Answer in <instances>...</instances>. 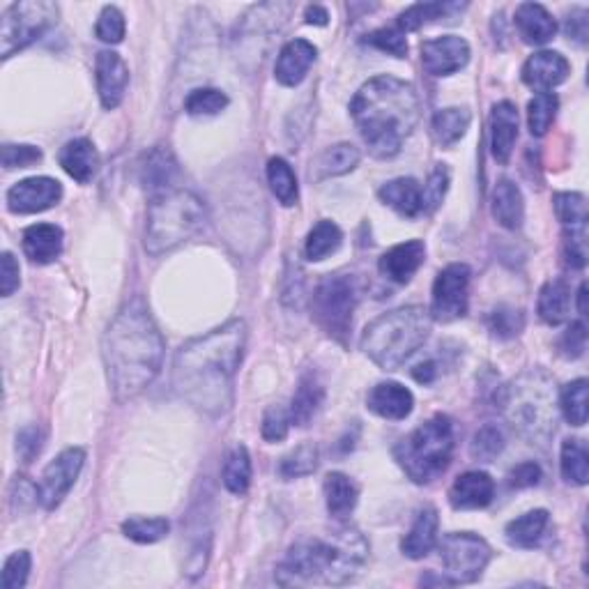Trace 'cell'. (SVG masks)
Listing matches in <instances>:
<instances>
[{
    "label": "cell",
    "mask_w": 589,
    "mask_h": 589,
    "mask_svg": "<svg viewBox=\"0 0 589 589\" xmlns=\"http://www.w3.org/2000/svg\"><path fill=\"white\" fill-rule=\"evenodd\" d=\"M541 481V468L534 461L520 463L509 472V486L511 488H532Z\"/></svg>",
    "instance_id": "6125c7cd"
},
{
    "label": "cell",
    "mask_w": 589,
    "mask_h": 589,
    "mask_svg": "<svg viewBox=\"0 0 589 589\" xmlns=\"http://www.w3.org/2000/svg\"><path fill=\"white\" fill-rule=\"evenodd\" d=\"M350 116L373 157L392 159L419 122V97L412 83L382 74L357 90Z\"/></svg>",
    "instance_id": "3957f363"
},
{
    "label": "cell",
    "mask_w": 589,
    "mask_h": 589,
    "mask_svg": "<svg viewBox=\"0 0 589 589\" xmlns=\"http://www.w3.org/2000/svg\"><path fill=\"white\" fill-rule=\"evenodd\" d=\"M472 122V113L468 109H458V106H451V109H440L433 116V134L440 145H454L468 134Z\"/></svg>",
    "instance_id": "e575fe53"
},
{
    "label": "cell",
    "mask_w": 589,
    "mask_h": 589,
    "mask_svg": "<svg viewBox=\"0 0 589 589\" xmlns=\"http://www.w3.org/2000/svg\"><path fill=\"white\" fill-rule=\"evenodd\" d=\"M587 348V327L585 323H571L569 327H566V332L562 334L560 339V350L564 357L569 359H576L585 353Z\"/></svg>",
    "instance_id": "6f0895ef"
},
{
    "label": "cell",
    "mask_w": 589,
    "mask_h": 589,
    "mask_svg": "<svg viewBox=\"0 0 589 589\" xmlns=\"http://www.w3.org/2000/svg\"><path fill=\"white\" fill-rule=\"evenodd\" d=\"M325 502H327V511L334 518H348L353 514L359 500V488L348 474L343 472H330L325 477Z\"/></svg>",
    "instance_id": "4dcf8cb0"
},
{
    "label": "cell",
    "mask_w": 589,
    "mask_h": 589,
    "mask_svg": "<svg viewBox=\"0 0 589 589\" xmlns=\"http://www.w3.org/2000/svg\"><path fill=\"white\" fill-rule=\"evenodd\" d=\"M438 373H440L438 364H435V362H422V364H417L415 369H412V378H415L417 382H422V385H431V382L438 378Z\"/></svg>",
    "instance_id": "be15d7a7"
},
{
    "label": "cell",
    "mask_w": 589,
    "mask_h": 589,
    "mask_svg": "<svg viewBox=\"0 0 589 589\" xmlns=\"http://www.w3.org/2000/svg\"><path fill=\"white\" fill-rule=\"evenodd\" d=\"M449 168L445 164H438L428 175L426 185L422 189V198H424V210L426 212H435L445 201L447 189H449Z\"/></svg>",
    "instance_id": "816d5d0a"
},
{
    "label": "cell",
    "mask_w": 589,
    "mask_h": 589,
    "mask_svg": "<svg viewBox=\"0 0 589 589\" xmlns=\"http://www.w3.org/2000/svg\"><path fill=\"white\" fill-rule=\"evenodd\" d=\"M470 63V44L458 35L422 42V65L433 76H451Z\"/></svg>",
    "instance_id": "9a60e30c"
},
{
    "label": "cell",
    "mask_w": 589,
    "mask_h": 589,
    "mask_svg": "<svg viewBox=\"0 0 589 589\" xmlns=\"http://www.w3.org/2000/svg\"><path fill=\"white\" fill-rule=\"evenodd\" d=\"M571 288L564 279H553L539 293V316L543 323L560 325L569 316Z\"/></svg>",
    "instance_id": "836d02e7"
},
{
    "label": "cell",
    "mask_w": 589,
    "mask_h": 589,
    "mask_svg": "<svg viewBox=\"0 0 589 589\" xmlns=\"http://www.w3.org/2000/svg\"><path fill=\"white\" fill-rule=\"evenodd\" d=\"M58 162L72 180L86 185V182L95 178L99 168V152L90 139H74L60 148Z\"/></svg>",
    "instance_id": "cb8c5ba5"
},
{
    "label": "cell",
    "mask_w": 589,
    "mask_h": 589,
    "mask_svg": "<svg viewBox=\"0 0 589 589\" xmlns=\"http://www.w3.org/2000/svg\"><path fill=\"white\" fill-rule=\"evenodd\" d=\"M440 560L445 564L449 583H474L486 571L493 550L486 539L472 532H449L438 543Z\"/></svg>",
    "instance_id": "8fae6325"
},
{
    "label": "cell",
    "mask_w": 589,
    "mask_h": 589,
    "mask_svg": "<svg viewBox=\"0 0 589 589\" xmlns=\"http://www.w3.org/2000/svg\"><path fill=\"white\" fill-rule=\"evenodd\" d=\"M325 399V389L320 382L311 376H304L297 385V392L293 394V401H290V422L295 426H307L320 405H323Z\"/></svg>",
    "instance_id": "d6a6232c"
},
{
    "label": "cell",
    "mask_w": 589,
    "mask_h": 589,
    "mask_svg": "<svg viewBox=\"0 0 589 589\" xmlns=\"http://www.w3.org/2000/svg\"><path fill=\"white\" fill-rule=\"evenodd\" d=\"M164 336L141 300L125 304L102 339L106 376L118 401L139 396L164 364Z\"/></svg>",
    "instance_id": "7a4b0ae2"
},
{
    "label": "cell",
    "mask_w": 589,
    "mask_h": 589,
    "mask_svg": "<svg viewBox=\"0 0 589 589\" xmlns=\"http://www.w3.org/2000/svg\"><path fill=\"white\" fill-rule=\"evenodd\" d=\"M30 566H33V560H30L28 550H17V553H12L3 564V573H0V587L3 589L26 587L28 576H30Z\"/></svg>",
    "instance_id": "681fc988"
},
{
    "label": "cell",
    "mask_w": 589,
    "mask_h": 589,
    "mask_svg": "<svg viewBox=\"0 0 589 589\" xmlns=\"http://www.w3.org/2000/svg\"><path fill=\"white\" fill-rule=\"evenodd\" d=\"M504 449V435L497 426L486 424L481 426L470 442V454L474 461H493L495 456H500Z\"/></svg>",
    "instance_id": "7dc6e473"
},
{
    "label": "cell",
    "mask_w": 589,
    "mask_h": 589,
    "mask_svg": "<svg viewBox=\"0 0 589 589\" xmlns=\"http://www.w3.org/2000/svg\"><path fill=\"white\" fill-rule=\"evenodd\" d=\"M555 214L564 228L587 226V198L578 191H560L553 196Z\"/></svg>",
    "instance_id": "ee69618b"
},
{
    "label": "cell",
    "mask_w": 589,
    "mask_h": 589,
    "mask_svg": "<svg viewBox=\"0 0 589 589\" xmlns=\"http://www.w3.org/2000/svg\"><path fill=\"white\" fill-rule=\"evenodd\" d=\"M244 343L247 325L242 320H231L185 343L173 364V385L182 399L205 415H221L231 408Z\"/></svg>",
    "instance_id": "6da1fadb"
},
{
    "label": "cell",
    "mask_w": 589,
    "mask_h": 589,
    "mask_svg": "<svg viewBox=\"0 0 589 589\" xmlns=\"http://www.w3.org/2000/svg\"><path fill=\"white\" fill-rule=\"evenodd\" d=\"M463 7L465 5L458 3H415L399 14L396 28H399L401 33H410V30H419L426 24H433V21L445 19L451 12H461Z\"/></svg>",
    "instance_id": "d590c367"
},
{
    "label": "cell",
    "mask_w": 589,
    "mask_h": 589,
    "mask_svg": "<svg viewBox=\"0 0 589 589\" xmlns=\"http://www.w3.org/2000/svg\"><path fill=\"white\" fill-rule=\"evenodd\" d=\"M380 201L396 210L401 217L415 219L419 212L424 210V198H422V185L415 178H396L389 180L378 191Z\"/></svg>",
    "instance_id": "f1b7e54d"
},
{
    "label": "cell",
    "mask_w": 589,
    "mask_h": 589,
    "mask_svg": "<svg viewBox=\"0 0 589 589\" xmlns=\"http://www.w3.org/2000/svg\"><path fill=\"white\" fill-rule=\"evenodd\" d=\"M224 486L233 495H244L251 486V456L244 445H237L228 451L224 470H221Z\"/></svg>",
    "instance_id": "74e56055"
},
{
    "label": "cell",
    "mask_w": 589,
    "mask_h": 589,
    "mask_svg": "<svg viewBox=\"0 0 589 589\" xmlns=\"http://www.w3.org/2000/svg\"><path fill=\"white\" fill-rule=\"evenodd\" d=\"M564 258L573 270L587 265V226H571L564 233Z\"/></svg>",
    "instance_id": "db71d44e"
},
{
    "label": "cell",
    "mask_w": 589,
    "mask_h": 589,
    "mask_svg": "<svg viewBox=\"0 0 589 589\" xmlns=\"http://www.w3.org/2000/svg\"><path fill=\"white\" fill-rule=\"evenodd\" d=\"M550 523V516L546 509H534L527 511L520 518H514L511 523L504 527V534H507V541L516 548H534L541 541L543 532Z\"/></svg>",
    "instance_id": "1f68e13d"
},
{
    "label": "cell",
    "mask_w": 589,
    "mask_h": 589,
    "mask_svg": "<svg viewBox=\"0 0 589 589\" xmlns=\"http://www.w3.org/2000/svg\"><path fill=\"white\" fill-rule=\"evenodd\" d=\"M19 274V263L14 260L10 251H5L3 258H0V293H3V297H10L19 288Z\"/></svg>",
    "instance_id": "94428289"
},
{
    "label": "cell",
    "mask_w": 589,
    "mask_h": 589,
    "mask_svg": "<svg viewBox=\"0 0 589 589\" xmlns=\"http://www.w3.org/2000/svg\"><path fill=\"white\" fill-rule=\"evenodd\" d=\"M366 44H371V47L385 51L394 58L408 56V40H405V33H401V30L396 26L373 30L371 35H366Z\"/></svg>",
    "instance_id": "f5cc1de1"
},
{
    "label": "cell",
    "mask_w": 589,
    "mask_h": 589,
    "mask_svg": "<svg viewBox=\"0 0 589 589\" xmlns=\"http://www.w3.org/2000/svg\"><path fill=\"white\" fill-rule=\"evenodd\" d=\"M171 532V523L166 518H129L122 523V534L136 543H157Z\"/></svg>",
    "instance_id": "7bdbcfd3"
},
{
    "label": "cell",
    "mask_w": 589,
    "mask_h": 589,
    "mask_svg": "<svg viewBox=\"0 0 589 589\" xmlns=\"http://www.w3.org/2000/svg\"><path fill=\"white\" fill-rule=\"evenodd\" d=\"M560 99L555 93H539L527 104V125H530L532 136H543L555 122Z\"/></svg>",
    "instance_id": "b9f144b4"
},
{
    "label": "cell",
    "mask_w": 589,
    "mask_h": 589,
    "mask_svg": "<svg viewBox=\"0 0 589 589\" xmlns=\"http://www.w3.org/2000/svg\"><path fill=\"white\" fill-rule=\"evenodd\" d=\"M488 330L493 332L497 339H514L525 327V316L520 309L514 307H497L495 311L488 313Z\"/></svg>",
    "instance_id": "c3c4849f"
},
{
    "label": "cell",
    "mask_w": 589,
    "mask_h": 589,
    "mask_svg": "<svg viewBox=\"0 0 589 589\" xmlns=\"http://www.w3.org/2000/svg\"><path fill=\"white\" fill-rule=\"evenodd\" d=\"M208 224V212L201 198L185 189H171L155 196L145 224V249L150 256H162L196 237Z\"/></svg>",
    "instance_id": "52a82bcc"
},
{
    "label": "cell",
    "mask_w": 589,
    "mask_h": 589,
    "mask_svg": "<svg viewBox=\"0 0 589 589\" xmlns=\"http://www.w3.org/2000/svg\"><path fill=\"white\" fill-rule=\"evenodd\" d=\"M97 93L106 111L118 109L127 93L129 67L116 51H99L95 60Z\"/></svg>",
    "instance_id": "2e32d148"
},
{
    "label": "cell",
    "mask_w": 589,
    "mask_h": 589,
    "mask_svg": "<svg viewBox=\"0 0 589 589\" xmlns=\"http://www.w3.org/2000/svg\"><path fill=\"white\" fill-rule=\"evenodd\" d=\"M359 302L357 281L350 274H327L318 283L311 297L313 320L332 336V339L346 343L350 327H353V313Z\"/></svg>",
    "instance_id": "9c48e42d"
},
{
    "label": "cell",
    "mask_w": 589,
    "mask_h": 589,
    "mask_svg": "<svg viewBox=\"0 0 589 589\" xmlns=\"http://www.w3.org/2000/svg\"><path fill=\"white\" fill-rule=\"evenodd\" d=\"M493 217L497 224L516 231L523 226L525 219V201L523 191L518 189L516 182L502 178L493 189Z\"/></svg>",
    "instance_id": "f546056e"
},
{
    "label": "cell",
    "mask_w": 589,
    "mask_h": 589,
    "mask_svg": "<svg viewBox=\"0 0 589 589\" xmlns=\"http://www.w3.org/2000/svg\"><path fill=\"white\" fill-rule=\"evenodd\" d=\"M318 49L313 47L309 40H290L286 47L279 51L277 67H274V76L281 86L295 88L307 79L311 65L316 63Z\"/></svg>",
    "instance_id": "7402d4cb"
},
{
    "label": "cell",
    "mask_w": 589,
    "mask_h": 589,
    "mask_svg": "<svg viewBox=\"0 0 589 589\" xmlns=\"http://www.w3.org/2000/svg\"><path fill=\"white\" fill-rule=\"evenodd\" d=\"M454 447V422L447 415H435L394 447V458L415 484H431L449 468Z\"/></svg>",
    "instance_id": "ba28073f"
},
{
    "label": "cell",
    "mask_w": 589,
    "mask_h": 589,
    "mask_svg": "<svg viewBox=\"0 0 589 589\" xmlns=\"http://www.w3.org/2000/svg\"><path fill=\"white\" fill-rule=\"evenodd\" d=\"M267 182H270L272 194L279 198V203L286 205V208H293L297 198H300V189H297V178L286 159L272 157L267 162Z\"/></svg>",
    "instance_id": "ab89813d"
},
{
    "label": "cell",
    "mask_w": 589,
    "mask_h": 589,
    "mask_svg": "<svg viewBox=\"0 0 589 589\" xmlns=\"http://www.w3.org/2000/svg\"><path fill=\"white\" fill-rule=\"evenodd\" d=\"M587 380L578 378L562 387V392L557 394V403H560V412L566 422L571 426H585L587 424Z\"/></svg>",
    "instance_id": "60d3db41"
},
{
    "label": "cell",
    "mask_w": 589,
    "mask_h": 589,
    "mask_svg": "<svg viewBox=\"0 0 589 589\" xmlns=\"http://www.w3.org/2000/svg\"><path fill=\"white\" fill-rule=\"evenodd\" d=\"M571 72L569 60L557 51H537L525 60L523 81L530 88H537L541 93H550L555 86L566 81Z\"/></svg>",
    "instance_id": "d6986e66"
},
{
    "label": "cell",
    "mask_w": 589,
    "mask_h": 589,
    "mask_svg": "<svg viewBox=\"0 0 589 589\" xmlns=\"http://www.w3.org/2000/svg\"><path fill=\"white\" fill-rule=\"evenodd\" d=\"M83 463H86V449L70 447L60 451L47 465L40 481V502L44 504V509L53 511L63 504L67 493L72 491L76 479H79Z\"/></svg>",
    "instance_id": "4fadbf2b"
},
{
    "label": "cell",
    "mask_w": 589,
    "mask_h": 589,
    "mask_svg": "<svg viewBox=\"0 0 589 589\" xmlns=\"http://www.w3.org/2000/svg\"><path fill=\"white\" fill-rule=\"evenodd\" d=\"M24 254L33 263L47 265L53 263L63 251V228L56 224H33L21 235Z\"/></svg>",
    "instance_id": "d4e9b609"
},
{
    "label": "cell",
    "mask_w": 589,
    "mask_h": 589,
    "mask_svg": "<svg viewBox=\"0 0 589 589\" xmlns=\"http://www.w3.org/2000/svg\"><path fill=\"white\" fill-rule=\"evenodd\" d=\"M304 19H307L309 26H327L330 24V12L323 5H309L307 12H304Z\"/></svg>",
    "instance_id": "e7e4bbea"
},
{
    "label": "cell",
    "mask_w": 589,
    "mask_h": 589,
    "mask_svg": "<svg viewBox=\"0 0 589 589\" xmlns=\"http://www.w3.org/2000/svg\"><path fill=\"white\" fill-rule=\"evenodd\" d=\"M369 560V541L355 527H341L327 539H302L283 557L277 583L283 587L325 583L346 585L362 573Z\"/></svg>",
    "instance_id": "277c9868"
},
{
    "label": "cell",
    "mask_w": 589,
    "mask_h": 589,
    "mask_svg": "<svg viewBox=\"0 0 589 589\" xmlns=\"http://www.w3.org/2000/svg\"><path fill=\"white\" fill-rule=\"evenodd\" d=\"M359 150L353 143H336L325 148L320 155L313 159L311 164V180L313 182H323L330 178H339V175H346L350 171H355L359 166Z\"/></svg>",
    "instance_id": "4316f807"
},
{
    "label": "cell",
    "mask_w": 589,
    "mask_h": 589,
    "mask_svg": "<svg viewBox=\"0 0 589 589\" xmlns=\"http://www.w3.org/2000/svg\"><path fill=\"white\" fill-rule=\"evenodd\" d=\"M341 242H343L341 228L336 226L334 221L323 219L309 231L307 244H304V256L313 260V263H318V260H325L327 256H332L334 251H339Z\"/></svg>",
    "instance_id": "8d00e7d4"
},
{
    "label": "cell",
    "mask_w": 589,
    "mask_h": 589,
    "mask_svg": "<svg viewBox=\"0 0 589 589\" xmlns=\"http://www.w3.org/2000/svg\"><path fill=\"white\" fill-rule=\"evenodd\" d=\"M560 468L562 477L569 484L585 486L589 481V451L583 440L571 438L562 442V454H560Z\"/></svg>",
    "instance_id": "f35d334b"
},
{
    "label": "cell",
    "mask_w": 589,
    "mask_h": 589,
    "mask_svg": "<svg viewBox=\"0 0 589 589\" xmlns=\"http://www.w3.org/2000/svg\"><path fill=\"white\" fill-rule=\"evenodd\" d=\"M426 260V247L422 240H410V242H401L396 247L387 249L385 254L380 256V274L389 281L394 283H408L415 274L419 272V267L424 265Z\"/></svg>",
    "instance_id": "ffe728a7"
},
{
    "label": "cell",
    "mask_w": 589,
    "mask_h": 589,
    "mask_svg": "<svg viewBox=\"0 0 589 589\" xmlns=\"http://www.w3.org/2000/svg\"><path fill=\"white\" fill-rule=\"evenodd\" d=\"M318 447L316 445H300L288 456L281 458L279 474L283 479H300L307 477L318 468Z\"/></svg>",
    "instance_id": "f6af8a7d"
},
{
    "label": "cell",
    "mask_w": 589,
    "mask_h": 589,
    "mask_svg": "<svg viewBox=\"0 0 589 589\" xmlns=\"http://www.w3.org/2000/svg\"><path fill=\"white\" fill-rule=\"evenodd\" d=\"M495 497V481L488 472L470 470L458 477L449 488V504L456 511L486 509Z\"/></svg>",
    "instance_id": "ac0fdd59"
},
{
    "label": "cell",
    "mask_w": 589,
    "mask_h": 589,
    "mask_svg": "<svg viewBox=\"0 0 589 589\" xmlns=\"http://www.w3.org/2000/svg\"><path fill=\"white\" fill-rule=\"evenodd\" d=\"M366 408L382 419L401 422L415 410V396L401 382H378L366 396Z\"/></svg>",
    "instance_id": "44dd1931"
},
{
    "label": "cell",
    "mask_w": 589,
    "mask_h": 589,
    "mask_svg": "<svg viewBox=\"0 0 589 589\" xmlns=\"http://www.w3.org/2000/svg\"><path fill=\"white\" fill-rule=\"evenodd\" d=\"M42 451V431L37 426L21 428L17 435V454L24 463H30Z\"/></svg>",
    "instance_id": "91938a15"
},
{
    "label": "cell",
    "mask_w": 589,
    "mask_h": 589,
    "mask_svg": "<svg viewBox=\"0 0 589 589\" xmlns=\"http://www.w3.org/2000/svg\"><path fill=\"white\" fill-rule=\"evenodd\" d=\"M290 424H293L290 422V412L283 408V405H270L263 415V426H260V431H263V438L267 442H281L288 438Z\"/></svg>",
    "instance_id": "11a10c76"
},
{
    "label": "cell",
    "mask_w": 589,
    "mask_h": 589,
    "mask_svg": "<svg viewBox=\"0 0 589 589\" xmlns=\"http://www.w3.org/2000/svg\"><path fill=\"white\" fill-rule=\"evenodd\" d=\"M58 21V5L47 0H26L14 3L3 12V28H0V53L10 58L12 53L26 49L28 44L47 33Z\"/></svg>",
    "instance_id": "30bf717a"
},
{
    "label": "cell",
    "mask_w": 589,
    "mask_h": 589,
    "mask_svg": "<svg viewBox=\"0 0 589 589\" xmlns=\"http://www.w3.org/2000/svg\"><path fill=\"white\" fill-rule=\"evenodd\" d=\"M578 313L587 316V283H580L578 288Z\"/></svg>",
    "instance_id": "03108f58"
},
{
    "label": "cell",
    "mask_w": 589,
    "mask_h": 589,
    "mask_svg": "<svg viewBox=\"0 0 589 589\" xmlns=\"http://www.w3.org/2000/svg\"><path fill=\"white\" fill-rule=\"evenodd\" d=\"M518 139V109L514 102L504 99L491 111V152L497 164L507 166Z\"/></svg>",
    "instance_id": "603a6c76"
},
{
    "label": "cell",
    "mask_w": 589,
    "mask_h": 589,
    "mask_svg": "<svg viewBox=\"0 0 589 589\" xmlns=\"http://www.w3.org/2000/svg\"><path fill=\"white\" fill-rule=\"evenodd\" d=\"M228 106V95L217 88H196L191 90L185 111L189 116H217Z\"/></svg>",
    "instance_id": "bcb514c9"
},
{
    "label": "cell",
    "mask_w": 589,
    "mask_h": 589,
    "mask_svg": "<svg viewBox=\"0 0 589 589\" xmlns=\"http://www.w3.org/2000/svg\"><path fill=\"white\" fill-rule=\"evenodd\" d=\"M470 281L472 272L465 263H451L442 270L433 283L431 313L438 323H454L461 320L470 307Z\"/></svg>",
    "instance_id": "7c38bea8"
},
{
    "label": "cell",
    "mask_w": 589,
    "mask_h": 589,
    "mask_svg": "<svg viewBox=\"0 0 589 589\" xmlns=\"http://www.w3.org/2000/svg\"><path fill=\"white\" fill-rule=\"evenodd\" d=\"M60 198H63V185L40 175V178L21 180L7 191V208L14 214H35L58 205Z\"/></svg>",
    "instance_id": "5bb4252c"
},
{
    "label": "cell",
    "mask_w": 589,
    "mask_h": 589,
    "mask_svg": "<svg viewBox=\"0 0 589 589\" xmlns=\"http://www.w3.org/2000/svg\"><path fill=\"white\" fill-rule=\"evenodd\" d=\"M438 527H440V518L438 511L433 507H426L417 514L415 523H412L410 532L405 534L401 541V550L405 557L410 560H422L431 550L438 546Z\"/></svg>",
    "instance_id": "484cf974"
},
{
    "label": "cell",
    "mask_w": 589,
    "mask_h": 589,
    "mask_svg": "<svg viewBox=\"0 0 589 589\" xmlns=\"http://www.w3.org/2000/svg\"><path fill=\"white\" fill-rule=\"evenodd\" d=\"M431 313L424 307H401L366 325L362 350L382 371H396L424 346L431 334Z\"/></svg>",
    "instance_id": "8992f818"
},
{
    "label": "cell",
    "mask_w": 589,
    "mask_h": 589,
    "mask_svg": "<svg viewBox=\"0 0 589 589\" xmlns=\"http://www.w3.org/2000/svg\"><path fill=\"white\" fill-rule=\"evenodd\" d=\"M564 33L569 40L580 44V47H585L587 35H589V12L585 10V7H573V10L566 14Z\"/></svg>",
    "instance_id": "680465c9"
},
{
    "label": "cell",
    "mask_w": 589,
    "mask_h": 589,
    "mask_svg": "<svg viewBox=\"0 0 589 589\" xmlns=\"http://www.w3.org/2000/svg\"><path fill=\"white\" fill-rule=\"evenodd\" d=\"M514 21L520 37H523L527 44H534V47H541V44L550 42L557 33L553 14L539 3L518 5Z\"/></svg>",
    "instance_id": "83f0119b"
},
{
    "label": "cell",
    "mask_w": 589,
    "mask_h": 589,
    "mask_svg": "<svg viewBox=\"0 0 589 589\" xmlns=\"http://www.w3.org/2000/svg\"><path fill=\"white\" fill-rule=\"evenodd\" d=\"M502 415L511 428L532 445H543L553 438L557 426V387L546 371L532 369L502 387L497 396Z\"/></svg>",
    "instance_id": "5b68a950"
},
{
    "label": "cell",
    "mask_w": 589,
    "mask_h": 589,
    "mask_svg": "<svg viewBox=\"0 0 589 589\" xmlns=\"http://www.w3.org/2000/svg\"><path fill=\"white\" fill-rule=\"evenodd\" d=\"M125 30V14H122L116 5H106L97 19L95 35L106 44H120L125 40Z\"/></svg>",
    "instance_id": "f907efd6"
},
{
    "label": "cell",
    "mask_w": 589,
    "mask_h": 589,
    "mask_svg": "<svg viewBox=\"0 0 589 589\" xmlns=\"http://www.w3.org/2000/svg\"><path fill=\"white\" fill-rule=\"evenodd\" d=\"M3 166L10 171V168H28L37 162H42V150L35 148V145H3Z\"/></svg>",
    "instance_id": "9f6ffc18"
},
{
    "label": "cell",
    "mask_w": 589,
    "mask_h": 589,
    "mask_svg": "<svg viewBox=\"0 0 589 589\" xmlns=\"http://www.w3.org/2000/svg\"><path fill=\"white\" fill-rule=\"evenodd\" d=\"M141 171V185L145 191H150L152 198L162 196L166 191L175 189V180L180 175L178 159L164 145H155V148L148 150L139 164Z\"/></svg>",
    "instance_id": "e0dca14e"
}]
</instances>
